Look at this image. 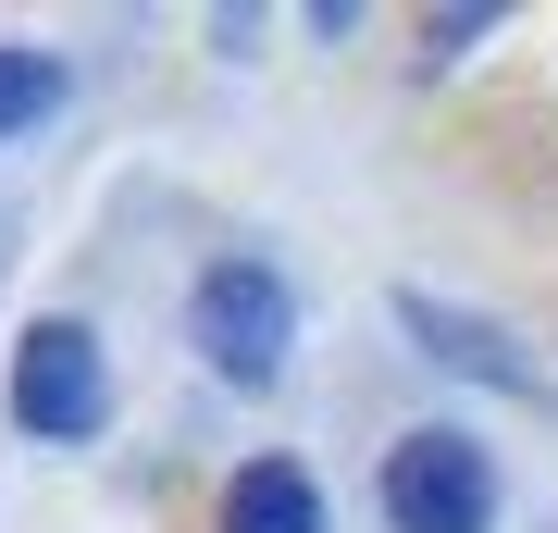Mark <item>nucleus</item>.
I'll return each instance as SVG.
<instances>
[{
  "instance_id": "obj_1",
  "label": "nucleus",
  "mask_w": 558,
  "mask_h": 533,
  "mask_svg": "<svg viewBox=\"0 0 558 533\" xmlns=\"http://www.w3.org/2000/svg\"><path fill=\"white\" fill-rule=\"evenodd\" d=\"M199 348L223 385H274L286 348H299V298H286L260 261H211L199 274Z\"/></svg>"
},
{
  "instance_id": "obj_6",
  "label": "nucleus",
  "mask_w": 558,
  "mask_h": 533,
  "mask_svg": "<svg viewBox=\"0 0 558 533\" xmlns=\"http://www.w3.org/2000/svg\"><path fill=\"white\" fill-rule=\"evenodd\" d=\"M50 112H62V62L50 50H0V137H25Z\"/></svg>"
},
{
  "instance_id": "obj_5",
  "label": "nucleus",
  "mask_w": 558,
  "mask_h": 533,
  "mask_svg": "<svg viewBox=\"0 0 558 533\" xmlns=\"http://www.w3.org/2000/svg\"><path fill=\"white\" fill-rule=\"evenodd\" d=\"M223 533H323V484L299 459H248V472L223 484Z\"/></svg>"
},
{
  "instance_id": "obj_7",
  "label": "nucleus",
  "mask_w": 558,
  "mask_h": 533,
  "mask_svg": "<svg viewBox=\"0 0 558 533\" xmlns=\"http://www.w3.org/2000/svg\"><path fill=\"white\" fill-rule=\"evenodd\" d=\"M484 25H497V13H435V25H422V62H447L459 38H484Z\"/></svg>"
},
{
  "instance_id": "obj_3",
  "label": "nucleus",
  "mask_w": 558,
  "mask_h": 533,
  "mask_svg": "<svg viewBox=\"0 0 558 533\" xmlns=\"http://www.w3.org/2000/svg\"><path fill=\"white\" fill-rule=\"evenodd\" d=\"M100 410H112L100 336H87V323H38V336L13 348V422L62 447V435H100Z\"/></svg>"
},
{
  "instance_id": "obj_4",
  "label": "nucleus",
  "mask_w": 558,
  "mask_h": 533,
  "mask_svg": "<svg viewBox=\"0 0 558 533\" xmlns=\"http://www.w3.org/2000/svg\"><path fill=\"white\" fill-rule=\"evenodd\" d=\"M398 323L422 348L447 360V373H472V385H509V397H534V360H521L497 323H472V311H447V298H398Z\"/></svg>"
},
{
  "instance_id": "obj_2",
  "label": "nucleus",
  "mask_w": 558,
  "mask_h": 533,
  "mask_svg": "<svg viewBox=\"0 0 558 533\" xmlns=\"http://www.w3.org/2000/svg\"><path fill=\"white\" fill-rule=\"evenodd\" d=\"M385 521L398 533H484L497 521V472L472 435H398L385 447Z\"/></svg>"
}]
</instances>
